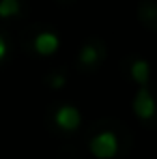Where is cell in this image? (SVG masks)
Wrapping results in <instances>:
<instances>
[{
    "mask_svg": "<svg viewBox=\"0 0 157 159\" xmlns=\"http://www.w3.org/2000/svg\"><path fill=\"white\" fill-rule=\"evenodd\" d=\"M88 148L97 159H112L118 153V140L112 131H99L90 140Z\"/></svg>",
    "mask_w": 157,
    "mask_h": 159,
    "instance_id": "cell-1",
    "label": "cell"
},
{
    "mask_svg": "<svg viewBox=\"0 0 157 159\" xmlns=\"http://www.w3.org/2000/svg\"><path fill=\"white\" fill-rule=\"evenodd\" d=\"M54 123L62 131H76L82 125V114H80L78 107L73 106H60L54 114Z\"/></svg>",
    "mask_w": 157,
    "mask_h": 159,
    "instance_id": "cell-2",
    "label": "cell"
},
{
    "mask_svg": "<svg viewBox=\"0 0 157 159\" xmlns=\"http://www.w3.org/2000/svg\"><path fill=\"white\" fill-rule=\"evenodd\" d=\"M60 45V39L56 32H50V30H43L35 37V50L41 54V56H52Z\"/></svg>",
    "mask_w": 157,
    "mask_h": 159,
    "instance_id": "cell-3",
    "label": "cell"
},
{
    "mask_svg": "<svg viewBox=\"0 0 157 159\" xmlns=\"http://www.w3.org/2000/svg\"><path fill=\"white\" fill-rule=\"evenodd\" d=\"M133 112L136 116L140 118H151L155 114V103H153V97L149 95L146 88H140L136 93V99H133Z\"/></svg>",
    "mask_w": 157,
    "mask_h": 159,
    "instance_id": "cell-4",
    "label": "cell"
},
{
    "mask_svg": "<svg viewBox=\"0 0 157 159\" xmlns=\"http://www.w3.org/2000/svg\"><path fill=\"white\" fill-rule=\"evenodd\" d=\"M131 78L140 86H144L146 80H149V62L146 60H133L131 62Z\"/></svg>",
    "mask_w": 157,
    "mask_h": 159,
    "instance_id": "cell-5",
    "label": "cell"
},
{
    "mask_svg": "<svg viewBox=\"0 0 157 159\" xmlns=\"http://www.w3.org/2000/svg\"><path fill=\"white\" fill-rule=\"evenodd\" d=\"M20 13V0H0V17L9 20Z\"/></svg>",
    "mask_w": 157,
    "mask_h": 159,
    "instance_id": "cell-6",
    "label": "cell"
},
{
    "mask_svg": "<svg viewBox=\"0 0 157 159\" xmlns=\"http://www.w3.org/2000/svg\"><path fill=\"white\" fill-rule=\"evenodd\" d=\"M99 60V50L95 45H84L82 52H80V62L84 65H95Z\"/></svg>",
    "mask_w": 157,
    "mask_h": 159,
    "instance_id": "cell-7",
    "label": "cell"
},
{
    "mask_svg": "<svg viewBox=\"0 0 157 159\" xmlns=\"http://www.w3.org/2000/svg\"><path fill=\"white\" fill-rule=\"evenodd\" d=\"M7 52H9V45H7V41L0 37V62L7 58Z\"/></svg>",
    "mask_w": 157,
    "mask_h": 159,
    "instance_id": "cell-8",
    "label": "cell"
},
{
    "mask_svg": "<svg viewBox=\"0 0 157 159\" xmlns=\"http://www.w3.org/2000/svg\"><path fill=\"white\" fill-rule=\"evenodd\" d=\"M52 84H54V86H62V84H65V80L58 75V78H54V80H52Z\"/></svg>",
    "mask_w": 157,
    "mask_h": 159,
    "instance_id": "cell-9",
    "label": "cell"
}]
</instances>
